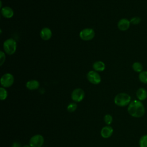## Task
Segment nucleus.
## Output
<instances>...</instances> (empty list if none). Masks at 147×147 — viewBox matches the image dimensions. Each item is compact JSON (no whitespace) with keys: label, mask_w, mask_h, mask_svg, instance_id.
<instances>
[{"label":"nucleus","mask_w":147,"mask_h":147,"mask_svg":"<svg viewBox=\"0 0 147 147\" xmlns=\"http://www.w3.org/2000/svg\"><path fill=\"white\" fill-rule=\"evenodd\" d=\"M93 68L95 71L102 72L105 69V64L102 61H96L93 64Z\"/></svg>","instance_id":"obj_15"},{"label":"nucleus","mask_w":147,"mask_h":147,"mask_svg":"<svg viewBox=\"0 0 147 147\" xmlns=\"http://www.w3.org/2000/svg\"><path fill=\"white\" fill-rule=\"evenodd\" d=\"M7 96V92L5 88L1 87L0 88V99L1 100H5Z\"/></svg>","instance_id":"obj_20"},{"label":"nucleus","mask_w":147,"mask_h":147,"mask_svg":"<svg viewBox=\"0 0 147 147\" xmlns=\"http://www.w3.org/2000/svg\"><path fill=\"white\" fill-rule=\"evenodd\" d=\"M5 60V54L3 51L0 52V65H2Z\"/></svg>","instance_id":"obj_23"},{"label":"nucleus","mask_w":147,"mask_h":147,"mask_svg":"<svg viewBox=\"0 0 147 147\" xmlns=\"http://www.w3.org/2000/svg\"><path fill=\"white\" fill-rule=\"evenodd\" d=\"M104 121L107 125H110L113 122V117L110 114H106L103 118Z\"/></svg>","instance_id":"obj_21"},{"label":"nucleus","mask_w":147,"mask_h":147,"mask_svg":"<svg viewBox=\"0 0 147 147\" xmlns=\"http://www.w3.org/2000/svg\"><path fill=\"white\" fill-rule=\"evenodd\" d=\"M114 102L118 106L125 107L131 102V96L127 93L121 92L115 95Z\"/></svg>","instance_id":"obj_2"},{"label":"nucleus","mask_w":147,"mask_h":147,"mask_svg":"<svg viewBox=\"0 0 147 147\" xmlns=\"http://www.w3.org/2000/svg\"><path fill=\"white\" fill-rule=\"evenodd\" d=\"M14 82V78L12 74L6 73L3 75L1 78V84L4 88L10 87L13 85Z\"/></svg>","instance_id":"obj_4"},{"label":"nucleus","mask_w":147,"mask_h":147,"mask_svg":"<svg viewBox=\"0 0 147 147\" xmlns=\"http://www.w3.org/2000/svg\"><path fill=\"white\" fill-rule=\"evenodd\" d=\"M26 87L29 90H37L40 87V83L36 80H30L26 82Z\"/></svg>","instance_id":"obj_14"},{"label":"nucleus","mask_w":147,"mask_h":147,"mask_svg":"<svg viewBox=\"0 0 147 147\" xmlns=\"http://www.w3.org/2000/svg\"><path fill=\"white\" fill-rule=\"evenodd\" d=\"M130 26V22L127 18H122L118 22L117 26L118 28L121 31L127 30Z\"/></svg>","instance_id":"obj_9"},{"label":"nucleus","mask_w":147,"mask_h":147,"mask_svg":"<svg viewBox=\"0 0 147 147\" xmlns=\"http://www.w3.org/2000/svg\"><path fill=\"white\" fill-rule=\"evenodd\" d=\"M113 133V129L110 125H107L102 127L100 130V135L103 138H110Z\"/></svg>","instance_id":"obj_10"},{"label":"nucleus","mask_w":147,"mask_h":147,"mask_svg":"<svg viewBox=\"0 0 147 147\" xmlns=\"http://www.w3.org/2000/svg\"><path fill=\"white\" fill-rule=\"evenodd\" d=\"M78 106L75 102H71L69 103L67 107V110L68 112L72 113L74 112L77 109Z\"/></svg>","instance_id":"obj_19"},{"label":"nucleus","mask_w":147,"mask_h":147,"mask_svg":"<svg viewBox=\"0 0 147 147\" xmlns=\"http://www.w3.org/2000/svg\"><path fill=\"white\" fill-rule=\"evenodd\" d=\"M84 91L80 88H77L74 90L71 93V99L75 102H80L84 98Z\"/></svg>","instance_id":"obj_7"},{"label":"nucleus","mask_w":147,"mask_h":147,"mask_svg":"<svg viewBox=\"0 0 147 147\" xmlns=\"http://www.w3.org/2000/svg\"><path fill=\"white\" fill-rule=\"evenodd\" d=\"M138 79L141 83L147 84V71L144 70L141 72L139 73Z\"/></svg>","instance_id":"obj_17"},{"label":"nucleus","mask_w":147,"mask_h":147,"mask_svg":"<svg viewBox=\"0 0 147 147\" xmlns=\"http://www.w3.org/2000/svg\"><path fill=\"white\" fill-rule=\"evenodd\" d=\"M87 78L93 84H98L101 82V78L99 74L95 71H90L87 74Z\"/></svg>","instance_id":"obj_8"},{"label":"nucleus","mask_w":147,"mask_h":147,"mask_svg":"<svg viewBox=\"0 0 147 147\" xmlns=\"http://www.w3.org/2000/svg\"><path fill=\"white\" fill-rule=\"evenodd\" d=\"M132 69H133V71L136 72L137 73H140L144 69L143 65L142 64L138 61H136L134 63H133L132 64Z\"/></svg>","instance_id":"obj_16"},{"label":"nucleus","mask_w":147,"mask_h":147,"mask_svg":"<svg viewBox=\"0 0 147 147\" xmlns=\"http://www.w3.org/2000/svg\"><path fill=\"white\" fill-rule=\"evenodd\" d=\"M52 35V31L49 28H42L40 33V36L43 40H49Z\"/></svg>","instance_id":"obj_11"},{"label":"nucleus","mask_w":147,"mask_h":147,"mask_svg":"<svg viewBox=\"0 0 147 147\" xmlns=\"http://www.w3.org/2000/svg\"><path fill=\"white\" fill-rule=\"evenodd\" d=\"M141 19L140 17H138V16H135L132 17L130 20V24H133V25H138L141 22Z\"/></svg>","instance_id":"obj_22"},{"label":"nucleus","mask_w":147,"mask_h":147,"mask_svg":"<svg viewBox=\"0 0 147 147\" xmlns=\"http://www.w3.org/2000/svg\"><path fill=\"white\" fill-rule=\"evenodd\" d=\"M127 112L133 117L141 118L144 115L145 109L141 101L133 100L128 105Z\"/></svg>","instance_id":"obj_1"},{"label":"nucleus","mask_w":147,"mask_h":147,"mask_svg":"<svg viewBox=\"0 0 147 147\" xmlns=\"http://www.w3.org/2000/svg\"><path fill=\"white\" fill-rule=\"evenodd\" d=\"M140 147H147V134L142 136L139 140Z\"/></svg>","instance_id":"obj_18"},{"label":"nucleus","mask_w":147,"mask_h":147,"mask_svg":"<svg viewBox=\"0 0 147 147\" xmlns=\"http://www.w3.org/2000/svg\"><path fill=\"white\" fill-rule=\"evenodd\" d=\"M2 15L6 18H10L14 15V11L13 10L8 6H5L2 7L1 10Z\"/></svg>","instance_id":"obj_13"},{"label":"nucleus","mask_w":147,"mask_h":147,"mask_svg":"<svg viewBox=\"0 0 147 147\" xmlns=\"http://www.w3.org/2000/svg\"><path fill=\"white\" fill-rule=\"evenodd\" d=\"M136 95L138 100L140 101H143L145 100L147 98V91L145 88L143 87H140L137 90Z\"/></svg>","instance_id":"obj_12"},{"label":"nucleus","mask_w":147,"mask_h":147,"mask_svg":"<svg viewBox=\"0 0 147 147\" xmlns=\"http://www.w3.org/2000/svg\"><path fill=\"white\" fill-rule=\"evenodd\" d=\"M11 147H21V144L18 142H14L12 144Z\"/></svg>","instance_id":"obj_24"},{"label":"nucleus","mask_w":147,"mask_h":147,"mask_svg":"<svg viewBox=\"0 0 147 147\" xmlns=\"http://www.w3.org/2000/svg\"><path fill=\"white\" fill-rule=\"evenodd\" d=\"M3 48L6 53L9 55H11L14 54L16 51L17 42L13 38H8L4 41Z\"/></svg>","instance_id":"obj_3"},{"label":"nucleus","mask_w":147,"mask_h":147,"mask_svg":"<svg viewBox=\"0 0 147 147\" xmlns=\"http://www.w3.org/2000/svg\"><path fill=\"white\" fill-rule=\"evenodd\" d=\"M79 36L84 41H90L94 37L95 32L91 28H85L80 31Z\"/></svg>","instance_id":"obj_6"},{"label":"nucleus","mask_w":147,"mask_h":147,"mask_svg":"<svg viewBox=\"0 0 147 147\" xmlns=\"http://www.w3.org/2000/svg\"><path fill=\"white\" fill-rule=\"evenodd\" d=\"M22 147H31L29 145H24V146H23Z\"/></svg>","instance_id":"obj_25"},{"label":"nucleus","mask_w":147,"mask_h":147,"mask_svg":"<svg viewBox=\"0 0 147 147\" xmlns=\"http://www.w3.org/2000/svg\"><path fill=\"white\" fill-rule=\"evenodd\" d=\"M44 142V138L41 134H36L29 140V145L31 147H41Z\"/></svg>","instance_id":"obj_5"}]
</instances>
